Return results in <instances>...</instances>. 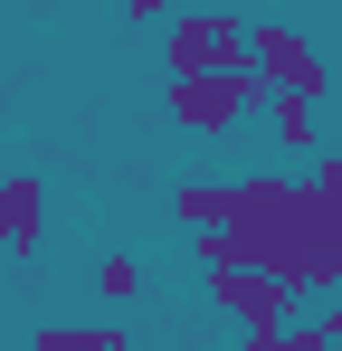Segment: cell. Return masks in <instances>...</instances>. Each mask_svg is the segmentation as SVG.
<instances>
[{
	"label": "cell",
	"instance_id": "ba28073f",
	"mask_svg": "<svg viewBox=\"0 0 342 351\" xmlns=\"http://www.w3.org/2000/svg\"><path fill=\"white\" fill-rule=\"evenodd\" d=\"M29 351H133V332L124 323H38Z\"/></svg>",
	"mask_w": 342,
	"mask_h": 351
},
{
	"label": "cell",
	"instance_id": "7a4b0ae2",
	"mask_svg": "<svg viewBox=\"0 0 342 351\" xmlns=\"http://www.w3.org/2000/svg\"><path fill=\"white\" fill-rule=\"evenodd\" d=\"M247 58L266 76V95H304V105H323V38L314 29H295V19H247Z\"/></svg>",
	"mask_w": 342,
	"mask_h": 351
},
{
	"label": "cell",
	"instance_id": "277c9868",
	"mask_svg": "<svg viewBox=\"0 0 342 351\" xmlns=\"http://www.w3.org/2000/svg\"><path fill=\"white\" fill-rule=\"evenodd\" d=\"M162 58H171V86L181 76H228V66H247V19L238 10H181Z\"/></svg>",
	"mask_w": 342,
	"mask_h": 351
},
{
	"label": "cell",
	"instance_id": "5bb4252c",
	"mask_svg": "<svg viewBox=\"0 0 342 351\" xmlns=\"http://www.w3.org/2000/svg\"><path fill=\"white\" fill-rule=\"evenodd\" d=\"M247 351H285V332H276V342H247Z\"/></svg>",
	"mask_w": 342,
	"mask_h": 351
},
{
	"label": "cell",
	"instance_id": "5b68a950",
	"mask_svg": "<svg viewBox=\"0 0 342 351\" xmlns=\"http://www.w3.org/2000/svg\"><path fill=\"white\" fill-rule=\"evenodd\" d=\"M209 304H219V313L247 332V342H276V332H295V294H285L276 276H257V266H219V276H209Z\"/></svg>",
	"mask_w": 342,
	"mask_h": 351
},
{
	"label": "cell",
	"instance_id": "8992f818",
	"mask_svg": "<svg viewBox=\"0 0 342 351\" xmlns=\"http://www.w3.org/2000/svg\"><path fill=\"white\" fill-rule=\"evenodd\" d=\"M0 247L10 256H38L48 247V180L38 171H0Z\"/></svg>",
	"mask_w": 342,
	"mask_h": 351
},
{
	"label": "cell",
	"instance_id": "7c38bea8",
	"mask_svg": "<svg viewBox=\"0 0 342 351\" xmlns=\"http://www.w3.org/2000/svg\"><path fill=\"white\" fill-rule=\"evenodd\" d=\"M304 332H314V342H342V304H333V294H323V304L304 313Z\"/></svg>",
	"mask_w": 342,
	"mask_h": 351
},
{
	"label": "cell",
	"instance_id": "3957f363",
	"mask_svg": "<svg viewBox=\"0 0 342 351\" xmlns=\"http://www.w3.org/2000/svg\"><path fill=\"white\" fill-rule=\"evenodd\" d=\"M247 114H266V76H257V58L228 66V76H181V86H171V123H181V133H238Z\"/></svg>",
	"mask_w": 342,
	"mask_h": 351
},
{
	"label": "cell",
	"instance_id": "30bf717a",
	"mask_svg": "<svg viewBox=\"0 0 342 351\" xmlns=\"http://www.w3.org/2000/svg\"><path fill=\"white\" fill-rule=\"evenodd\" d=\"M143 285H152V276H143V256H124V247L95 256V294H105V304H143Z\"/></svg>",
	"mask_w": 342,
	"mask_h": 351
},
{
	"label": "cell",
	"instance_id": "9c48e42d",
	"mask_svg": "<svg viewBox=\"0 0 342 351\" xmlns=\"http://www.w3.org/2000/svg\"><path fill=\"white\" fill-rule=\"evenodd\" d=\"M171 219H181L190 237L228 228V180H181V190H171Z\"/></svg>",
	"mask_w": 342,
	"mask_h": 351
},
{
	"label": "cell",
	"instance_id": "4fadbf2b",
	"mask_svg": "<svg viewBox=\"0 0 342 351\" xmlns=\"http://www.w3.org/2000/svg\"><path fill=\"white\" fill-rule=\"evenodd\" d=\"M323 294H333V304H342V256H333V285H323Z\"/></svg>",
	"mask_w": 342,
	"mask_h": 351
},
{
	"label": "cell",
	"instance_id": "8fae6325",
	"mask_svg": "<svg viewBox=\"0 0 342 351\" xmlns=\"http://www.w3.org/2000/svg\"><path fill=\"white\" fill-rule=\"evenodd\" d=\"M304 180H314V199H323V209L342 219V143H323V152H314V171H304Z\"/></svg>",
	"mask_w": 342,
	"mask_h": 351
},
{
	"label": "cell",
	"instance_id": "6da1fadb",
	"mask_svg": "<svg viewBox=\"0 0 342 351\" xmlns=\"http://www.w3.org/2000/svg\"><path fill=\"white\" fill-rule=\"evenodd\" d=\"M190 256L219 276V266H257L276 276L295 304L333 285V256H342V219L314 199V180H285V171H257V180H228V228L190 237Z\"/></svg>",
	"mask_w": 342,
	"mask_h": 351
},
{
	"label": "cell",
	"instance_id": "52a82bcc",
	"mask_svg": "<svg viewBox=\"0 0 342 351\" xmlns=\"http://www.w3.org/2000/svg\"><path fill=\"white\" fill-rule=\"evenodd\" d=\"M266 133H276L285 152H323V105H304V95H266Z\"/></svg>",
	"mask_w": 342,
	"mask_h": 351
},
{
	"label": "cell",
	"instance_id": "9a60e30c",
	"mask_svg": "<svg viewBox=\"0 0 342 351\" xmlns=\"http://www.w3.org/2000/svg\"><path fill=\"white\" fill-rule=\"evenodd\" d=\"M171 351H209V342H171Z\"/></svg>",
	"mask_w": 342,
	"mask_h": 351
}]
</instances>
